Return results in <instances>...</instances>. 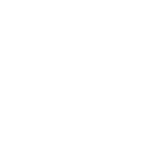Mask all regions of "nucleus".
Here are the masks:
<instances>
[]
</instances>
